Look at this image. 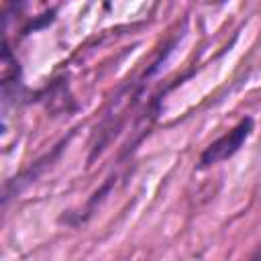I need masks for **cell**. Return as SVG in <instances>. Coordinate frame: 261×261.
<instances>
[{"instance_id":"6da1fadb","label":"cell","mask_w":261,"mask_h":261,"mask_svg":"<svg viewBox=\"0 0 261 261\" xmlns=\"http://www.w3.org/2000/svg\"><path fill=\"white\" fill-rule=\"evenodd\" d=\"M253 126H255V122H253L251 116L241 118L228 133H224L222 137H218L216 141H212V143L202 151L200 161H198V167L204 169V167L216 165V163H220V161L232 157V155L243 147V143L251 137Z\"/></svg>"}]
</instances>
